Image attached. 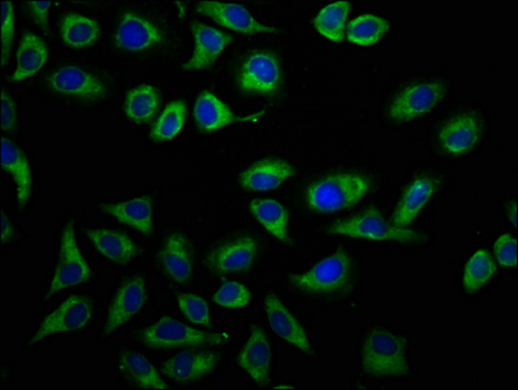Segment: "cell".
<instances>
[{
	"label": "cell",
	"mask_w": 518,
	"mask_h": 390,
	"mask_svg": "<svg viewBox=\"0 0 518 390\" xmlns=\"http://www.w3.org/2000/svg\"><path fill=\"white\" fill-rule=\"evenodd\" d=\"M371 182L361 173L340 172L314 182L306 202L317 212H339L356 206L369 193Z\"/></svg>",
	"instance_id": "6da1fadb"
},
{
	"label": "cell",
	"mask_w": 518,
	"mask_h": 390,
	"mask_svg": "<svg viewBox=\"0 0 518 390\" xmlns=\"http://www.w3.org/2000/svg\"><path fill=\"white\" fill-rule=\"evenodd\" d=\"M362 367L371 376H405L409 372L408 344L404 337L373 329L362 346Z\"/></svg>",
	"instance_id": "7a4b0ae2"
},
{
	"label": "cell",
	"mask_w": 518,
	"mask_h": 390,
	"mask_svg": "<svg viewBox=\"0 0 518 390\" xmlns=\"http://www.w3.org/2000/svg\"><path fill=\"white\" fill-rule=\"evenodd\" d=\"M92 276L93 272L77 245L75 224L69 221L60 236L58 262L46 298L53 297L71 286L84 284L92 279Z\"/></svg>",
	"instance_id": "3957f363"
},
{
	"label": "cell",
	"mask_w": 518,
	"mask_h": 390,
	"mask_svg": "<svg viewBox=\"0 0 518 390\" xmlns=\"http://www.w3.org/2000/svg\"><path fill=\"white\" fill-rule=\"evenodd\" d=\"M328 232L373 241L414 242L421 240L422 237L420 233L412 231V229L400 228L387 223L377 208H369L351 219L340 220L331 225Z\"/></svg>",
	"instance_id": "277c9868"
},
{
	"label": "cell",
	"mask_w": 518,
	"mask_h": 390,
	"mask_svg": "<svg viewBox=\"0 0 518 390\" xmlns=\"http://www.w3.org/2000/svg\"><path fill=\"white\" fill-rule=\"evenodd\" d=\"M228 336L223 333H209L198 331L196 328L180 323L174 318H162L150 325L142 333V340L150 348L172 349L184 346L220 345L227 341Z\"/></svg>",
	"instance_id": "5b68a950"
},
{
	"label": "cell",
	"mask_w": 518,
	"mask_h": 390,
	"mask_svg": "<svg viewBox=\"0 0 518 390\" xmlns=\"http://www.w3.org/2000/svg\"><path fill=\"white\" fill-rule=\"evenodd\" d=\"M351 267L349 255L339 250L315 264L312 270L292 276L291 281L297 288L309 293L341 292L351 283Z\"/></svg>",
	"instance_id": "8992f818"
},
{
	"label": "cell",
	"mask_w": 518,
	"mask_h": 390,
	"mask_svg": "<svg viewBox=\"0 0 518 390\" xmlns=\"http://www.w3.org/2000/svg\"><path fill=\"white\" fill-rule=\"evenodd\" d=\"M446 95L443 82H414L396 95L388 108V115L397 123H408L429 114Z\"/></svg>",
	"instance_id": "52a82bcc"
},
{
	"label": "cell",
	"mask_w": 518,
	"mask_h": 390,
	"mask_svg": "<svg viewBox=\"0 0 518 390\" xmlns=\"http://www.w3.org/2000/svg\"><path fill=\"white\" fill-rule=\"evenodd\" d=\"M93 318V305L90 299L82 296H72L66 299L53 312H50L43 320L36 335L30 340V344H38L45 338L80 331L89 324Z\"/></svg>",
	"instance_id": "ba28073f"
},
{
	"label": "cell",
	"mask_w": 518,
	"mask_h": 390,
	"mask_svg": "<svg viewBox=\"0 0 518 390\" xmlns=\"http://www.w3.org/2000/svg\"><path fill=\"white\" fill-rule=\"evenodd\" d=\"M282 72L278 59L270 52H254L245 60L237 77L244 93L273 95L280 88Z\"/></svg>",
	"instance_id": "9c48e42d"
},
{
	"label": "cell",
	"mask_w": 518,
	"mask_h": 390,
	"mask_svg": "<svg viewBox=\"0 0 518 390\" xmlns=\"http://www.w3.org/2000/svg\"><path fill=\"white\" fill-rule=\"evenodd\" d=\"M196 11L202 16L210 17L223 28L241 34H275L278 28L267 26L259 21L241 4L214 2L204 0L197 4Z\"/></svg>",
	"instance_id": "30bf717a"
},
{
	"label": "cell",
	"mask_w": 518,
	"mask_h": 390,
	"mask_svg": "<svg viewBox=\"0 0 518 390\" xmlns=\"http://www.w3.org/2000/svg\"><path fill=\"white\" fill-rule=\"evenodd\" d=\"M148 301V285L142 276L124 281L111 301L105 324V335L127 324L142 310Z\"/></svg>",
	"instance_id": "8fae6325"
},
{
	"label": "cell",
	"mask_w": 518,
	"mask_h": 390,
	"mask_svg": "<svg viewBox=\"0 0 518 390\" xmlns=\"http://www.w3.org/2000/svg\"><path fill=\"white\" fill-rule=\"evenodd\" d=\"M47 84L55 93L84 101H97L106 95V86L101 78L76 65L56 69L47 78Z\"/></svg>",
	"instance_id": "7c38bea8"
},
{
	"label": "cell",
	"mask_w": 518,
	"mask_h": 390,
	"mask_svg": "<svg viewBox=\"0 0 518 390\" xmlns=\"http://www.w3.org/2000/svg\"><path fill=\"white\" fill-rule=\"evenodd\" d=\"M483 133L481 117L474 112L453 116L439 132V142L451 155L470 153L478 145Z\"/></svg>",
	"instance_id": "4fadbf2b"
},
{
	"label": "cell",
	"mask_w": 518,
	"mask_h": 390,
	"mask_svg": "<svg viewBox=\"0 0 518 390\" xmlns=\"http://www.w3.org/2000/svg\"><path fill=\"white\" fill-rule=\"evenodd\" d=\"M192 32L193 54L192 58L183 65L184 71H202L211 67L233 41L230 34L198 21H193Z\"/></svg>",
	"instance_id": "5bb4252c"
},
{
	"label": "cell",
	"mask_w": 518,
	"mask_h": 390,
	"mask_svg": "<svg viewBox=\"0 0 518 390\" xmlns=\"http://www.w3.org/2000/svg\"><path fill=\"white\" fill-rule=\"evenodd\" d=\"M162 42L163 36L158 26L132 11L124 13L116 28V46L124 51L142 52Z\"/></svg>",
	"instance_id": "9a60e30c"
},
{
	"label": "cell",
	"mask_w": 518,
	"mask_h": 390,
	"mask_svg": "<svg viewBox=\"0 0 518 390\" xmlns=\"http://www.w3.org/2000/svg\"><path fill=\"white\" fill-rule=\"evenodd\" d=\"M237 364L259 385L270 383L271 346L262 328L254 327L237 358Z\"/></svg>",
	"instance_id": "2e32d148"
},
{
	"label": "cell",
	"mask_w": 518,
	"mask_h": 390,
	"mask_svg": "<svg viewBox=\"0 0 518 390\" xmlns=\"http://www.w3.org/2000/svg\"><path fill=\"white\" fill-rule=\"evenodd\" d=\"M438 190V181L430 176H418L405 189L399 205L391 216V224L396 227L405 228L412 224L423 207L429 203L430 199Z\"/></svg>",
	"instance_id": "e0dca14e"
},
{
	"label": "cell",
	"mask_w": 518,
	"mask_h": 390,
	"mask_svg": "<svg viewBox=\"0 0 518 390\" xmlns=\"http://www.w3.org/2000/svg\"><path fill=\"white\" fill-rule=\"evenodd\" d=\"M265 311L267 322H269L276 335L287 341L288 344L295 346V348L313 354V348L308 336H306L305 329L301 327L299 320L291 314V311L284 306V303L278 297L271 294L266 298Z\"/></svg>",
	"instance_id": "ac0fdd59"
},
{
	"label": "cell",
	"mask_w": 518,
	"mask_h": 390,
	"mask_svg": "<svg viewBox=\"0 0 518 390\" xmlns=\"http://www.w3.org/2000/svg\"><path fill=\"white\" fill-rule=\"evenodd\" d=\"M219 357L214 353L184 351L163 364V374L179 383H191L202 379L217 367Z\"/></svg>",
	"instance_id": "d6986e66"
},
{
	"label": "cell",
	"mask_w": 518,
	"mask_h": 390,
	"mask_svg": "<svg viewBox=\"0 0 518 390\" xmlns=\"http://www.w3.org/2000/svg\"><path fill=\"white\" fill-rule=\"evenodd\" d=\"M295 175V169L283 160H259L252 167L241 173V185L253 192H270L278 189L284 182Z\"/></svg>",
	"instance_id": "ffe728a7"
},
{
	"label": "cell",
	"mask_w": 518,
	"mask_h": 390,
	"mask_svg": "<svg viewBox=\"0 0 518 390\" xmlns=\"http://www.w3.org/2000/svg\"><path fill=\"white\" fill-rule=\"evenodd\" d=\"M256 254L257 241L252 237H241L215 250L209 257V264L213 270L222 273L243 272L252 266Z\"/></svg>",
	"instance_id": "44dd1931"
},
{
	"label": "cell",
	"mask_w": 518,
	"mask_h": 390,
	"mask_svg": "<svg viewBox=\"0 0 518 390\" xmlns=\"http://www.w3.org/2000/svg\"><path fill=\"white\" fill-rule=\"evenodd\" d=\"M2 168L10 173L16 184V197L20 206L27 205L33 193V172L27 156L14 142L2 140Z\"/></svg>",
	"instance_id": "7402d4cb"
},
{
	"label": "cell",
	"mask_w": 518,
	"mask_h": 390,
	"mask_svg": "<svg viewBox=\"0 0 518 390\" xmlns=\"http://www.w3.org/2000/svg\"><path fill=\"white\" fill-rule=\"evenodd\" d=\"M159 259L164 271L176 283L184 284L191 279L193 273L191 247L183 234L174 233L167 238L159 253Z\"/></svg>",
	"instance_id": "603a6c76"
},
{
	"label": "cell",
	"mask_w": 518,
	"mask_h": 390,
	"mask_svg": "<svg viewBox=\"0 0 518 390\" xmlns=\"http://www.w3.org/2000/svg\"><path fill=\"white\" fill-rule=\"evenodd\" d=\"M103 212L128 225L136 231L151 234L153 232V201L148 195L119 203H105Z\"/></svg>",
	"instance_id": "cb8c5ba5"
},
{
	"label": "cell",
	"mask_w": 518,
	"mask_h": 390,
	"mask_svg": "<svg viewBox=\"0 0 518 390\" xmlns=\"http://www.w3.org/2000/svg\"><path fill=\"white\" fill-rule=\"evenodd\" d=\"M86 237L93 242L99 254L103 255L110 262L127 264L136 258L138 247L127 236L112 229H88Z\"/></svg>",
	"instance_id": "d4e9b609"
},
{
	"label": "cell",
	"mask_w": 518,
	"mask_h": 390,
	"mask_svg": "<svg viewBox=\"0 0 518 390\" xmlns=\"http://www.w3.org/2000/svg\"><path fill=\"white\" fill-rule=\"evenodd\" d=\"M193 115L197 124L206 132H215V130L237 123V121L253 120V117H249V119L236 117L231 108L211 91H202L198 95L197 101L194 103Z\"/></svg>",
	"instance_id": "484cf974"
},
{
	"label": "cell",
	"mask_w": 518,
	"mask_h": 390,
	"mask_svg": "<svg viewBox=\"0 0 518 390\" xmlns=\"http://www.w3.org/2000/svg\"><path fill=\"white\" fill-rule=\"evenodd\" d=\"M49 56V47L40 36L25 33L21 38L19 50H17L16 68L12 81L21 82L37 75L45 67Z\"/></svg>",
	"instance_id": "4316f807"
},
{
	"label": "cell",
	"mask_w": 518,
	"mask_h": 390,
	"mask_svg": "<svg viewBox=\"0 0 518 390\" xmlns=\"http://www.w3.org/2000/svg\"><path fill=\"white\" fill-rule=\"evenodd\" d=\"M60 37L72 49H85L97 42L101 25L97 20L79 13H68L59 25Z\"/></svg>",
	"instance_id": "83f0119b"
},
{
	"label": "cell",
	"mask_w": 518,
	"mask_h": 390,
	"mask_svg": "<svg viewBox=\"0 0 518 390\" xmlns=\"http://www.w3.org/2000/svg\"><path fill=\"white\" fill-rule=\"evenodd\" d=\"M119 368L138 387L159 390L168 389V385L164 383L157 368L144 355L125 351V353L120 355Z\"/></svg>",
	"instance_id": "f1b7e54d"
},
{
	"label": "cell",
	"mask_w": 518,
	"mask_h": 390,
	"mask_svg": "<svg viewBox=\"0 0 518 390\" xmlns=\"http://www.w3.org/2000/svg\"><path fill=\"white\" fill-rule=\"evenodd\" d=\"M258 223L279 241L288 242L289 215L286 207L274 199H258L249 205Z\"/></svg>",
	"instance_id": "f546056e"
},
{
	"label": "cell",
	"mask_w": 518,
	"mask_h": 390,
	"mask_svg": "<svg viewBox=\"0 0 518 390\" xmlns=\"http://www.w3.org/2000/svg\"><path fill=\"white\" fill-rule=\"evenodd\" d=\"M158 107V90L151 85H140L132 89L124 102L125 115L136 124L149 123Z\"/></svg>",
	"instance_id": "4dcf8cb0"
},
{
	"label": "cell",
	"mask_w": 518,
	"mask_h": 390,
	"mask_svg": "<svg viewBox=\"0 0 518 390\" xmlns=\"http://www.w3.org/2000/svg\"><path fill=\"white\" fill-rule=\"evenodd\" d=\"M351 4L347 0L328 4L314 19V26L319 34L330 41L341 42L345 38V29Z\"/></svg>",
	"instance_id": "1f68e13d"
},
{
	"label": "cell",
	"mask_w": 518,
	"mask_h": 390,
	"mask_svg": "<svg viewBox=\"0 0 518 390\" xmlns=\"http://www.w3.org/2000/svg\"><path fill=\"white\" fill-rule=\"evenodd\" d=\"M187 110V104L183 101L168 103L151 128V140L155 142L175 140L184 128Z\"/></svg>",
	"instance_id": "d6a6232c"
},
{
	"label": "cell",
	"mask_w": 518,
	"mask_h": 390,
	"mask_svg": "<svg viewBox=\"0 0 518 390\" xmlns=\"http://www.w3.org/2000/svg\"><path fill=\"white\" fill-rule=\"evenodd\" d=\"M390 30V23L382 17L364 15L353 20L347 28V37L358 46H371L381 41Z\"/></svg>",
	"instance_id": "836d02e7"
},
{
	"label": "cell",
	"mask_w": 518,
	"mask_h": 390,
	"mask_svg": "<svg viewBox=\"0 0 518 390\" xmlns=\"http://www.w3.org/2000/svg\"><path fill=\"white\" fill-rule=\"evenodd\" d=\"M496 272V264L489 251L478 250L466 264L463 284L466 292L474 293L489 283Z\"/></svg>",
	"instance_id": "e575fe53"
},
{
	"label": "cell",
	"mask_w": 518,
	"mask_h": 390,
	"mask_svg": "<svg viewBox=\"0 0 518 390\" xmlns=\"http://www.w3.org/2000/svg\"><path fill=\"white\" fill-rule=\"evenodd\" d=\"M252 293L249 289L237 281L223 280L222 285L214 294L213 301L226 309H243L250 303Z\"/></svg>",
	"instance_id": "d590c367"
},
{
	"label": "cell",
	"mask_w": 518,
	"mask_h": 390,
	"mask_svg": "<svg viewBox=\"0 0 518 390\" xmlns=\"http://www.w3.org/2000/svg\"><path fill=\"white\" fill-rule=\"evenodd\" d=\"M178 305L189 322L204 327L211 324L210 307L204 298L196 294H180Z\"/></svg>",
	"instance_id": "8d00e7d4"
},
{
	"label": "cell",
	"mask_w": 518,
	"mask_h": 390,
	"mask_svg": "<svg viewBox=\"0 0 518 390\" xmlns=\"http://www.w3.org/2000/svg\"><path fill=\"white\" fill-rule=\"evenodd\" d=\"M15 38V10L14 4L3 0L2 2V23H0V58L2 65L7 64L10 59L12 46Z\"/></svg>",
	"instance_id": "74e56055"
},
{
	"label": "cell",
	"mask_w": 518,
	"mask_h": 390,
	"mask_svg": "<svg viewBox=\"0 0 518 390\" xmlns=\"http://www.w3.org/2000/svg\"><path fill=\"white\" fill-rule=\"evenodd\" d=\"M496 259L500 266L512 268L517 266V240L512 234H503L494 245Z\"/></svg>",
	"instance_id": "f35d334b"
},
{
	"label": "cell",
	"mask_w": 518,
	"mask_h": 390,
	"mask_svg": "<svg viewBox=\"0 0 518 390\" xmlns=\"http://www.w3.org/2000/svg\"><path fill=\"white\" fill-rule=\"evenodd\" d=\"M0 108H2V129L4 132H11L17 127V108L14 98L2 90L0 95Z\"/></svg>",
	"instance_id": "ab89813d"
},
{
	"label": "cell",
	"mask_w": 518,
	"mask_h": 390,
	"mask_svg": "<svg viewBox=\"0 0 518 390\" xmlns=\"http://www.w3.org/2000/svg\"><path fill=\"white\" fill-rule=\"evenodd\" d=\"M29 11L32 12L37 24L41 25L43 30H47V23H49V12L53 3L51 2H29Z\"/></svg>",
	"instance_id": "60d3db41"
},
{
	"label": "cell",
	"mask_w": 518,
	"mask_h": 390,
	"mask_svg": "<svg viewBox=\"0 0 518 390\" xmlns=\"http://www.w3.org/2000/svg\"><path fill=\"white\" fill-rule=\"evenodd\" d=\"M2 228H0V237H2L3 244L10 241L12 234H14V228H12L11 221L7 219L6 214H2Z\"/></svg>",
	"instance_id": "b9f144b4"
},
{
	"label": "cell",
	"mask_w": 518,
	"mask_h": 390,
	"mask_svg": "<svg viewBox=\"0 0 518 390\" xmlns=\"http://www.w3.org/2000/svg\"><path fill=\"white\" fill-rule=\"evenodd\" d=\"M512 221L513 224H515V227L517 225V206L516 203H513L512 205Z\"/></svg>",
	"instance_id": "7bdbcfd3"
}]
</instances>
